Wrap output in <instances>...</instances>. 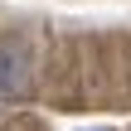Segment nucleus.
Here are the masks:
<instances>
[{"mask_svg":"<svg viewBox=\"0 0 131 131\" xmlns=\"http://www.w3.org/2000/svg\"><path fill=\"white\" fill-rule=\"evenodd\" d=\"M24 88H29V49H24L19 39H5V44H0V92L15 97V92H24Z\"/></svg>","mask_w":131,"mask_h":131,"instance_id":"1","label":"nucleus"}]
</instances>
